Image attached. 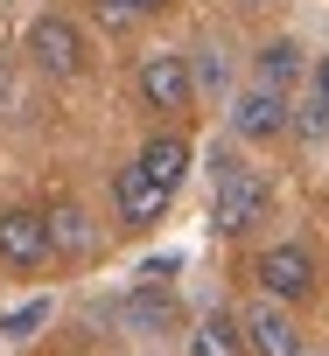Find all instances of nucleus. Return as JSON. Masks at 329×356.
Instances as JSON below:
<instances>
[{"mask_svg": "<svg viewBox=\"0 0 329 356\" xmlns=\"http://www.w3.org/2000/svg\"><path fill=\"white\" fill-rule=\"evenodd\" d=\"M308 63H315V56H308L294 35H273V42H259V56H252V84H266V91L287 98V84L308 77Z\"/></svg>", "mask_w": 329, "mask_h": 356, "instance_id": "nucleus-9", "label": "nucleus"}, {"mask_svg": "<svg viewBox=\"0 0 329 356\" xmlns=\"http://www.w3.org/2000/svg\"><path fill=\"white\" fill-rule=\"evenodd\" d=\"M273 217V182L259 168H245L238 154H211V224L224 238H245Z\"/></svg>", "mask_w": 329, "mask_h": 356, "instance_id": "nucleus-1", "label": "nucleus"}, {"mask_svg": "<svg viewBox=\"0 0 329 356\" xmlns=\"http://www.w3.org/2000/svg\"><path fill=\"white\" fill-rule=\"evenodd\" d=\"M105 15H119V22H140V15H161V8H176V0H98Z\"/></svg>", "mask_w": 329, "mask_h": 356, "instance_id": "nucleus-16", "label": "nucleus"}, {"mask_svg": "<svg viewBox=\"0 0 329 356\" xmlns=\"http://www.w3.org/2000/svg\"><path fill=\"white\" fill-rule=\"evenodd\" d=\"M49 259H56V245H49L43 210H0V266L8 273H43Z\"/></svg>", "mask_w": 329, "mask_h": 356, "instance_id": "nucleus-5", "label": "nucleus"}, {"mask_svg": "<svg viewBox=\"0 0 329 356\" xmlns=\"http://www.w3.org/2000/svg\"><path fill=\"white\" fill-rule=\"evenodd\" d=\"M294 133H301V140H322V133H329V98L308 91V98L294 105Z\"/></svg>", "mask_w": 329, "mask_h": 356, "instance_id": "nucleus-13", "label": "nucleus"}, {"mask_svg": "<svg viewBox=\"0 0 329 356\" xmlns=\"http://www.w3.org/2000/svg\"><path fill=\"white\" fill-rule=\"evenodd\" d=\"M301 356H308V349H301Z\"/></svg>", "mask_w": 329, "mask_h": 356, "instance_id": "nucleus-19", "label": "nucleus"}, {"mask_svg": "<svg viewBox=\"0 0 329 356\" xmlns=\"http://www.w3.org/2000/svg\"><path fill=\"white\" fill-rule=\"evenodd\" d=\"M22 56L43 70V77H77L84 70V35H77V22L70 15H36L29 22V42H22Z\"/></svg>", "mask_w": 329, "mask_h": 356, "instance_id": "nucleus-3", "label": "nucleus"}, {"mask_svg": "<svg viewBox=\"0 0 329 356\" xmlns=\"http://www.w3.org/2000/svg\"><path fill=\"white\" fill-rule=\"evenodd\" d=\"M190 356H252V342H245V321H238L231 307H211V314L190 328Z\"/></svg>", "mask_w": 329, "mask_h": 356, "instance_id": "nucleus-10", "label": "nucleus"}, {"mask_svg": "<svg viewBox=\"0 0 329 356\" xmlns=\"http://www.w3.org/2000/svg\"><path fill=\"white\" fill-rule=\"evenodd\" d=\"M49 321V300H29V307H15L8 321H0V335H29V328H43Z\"/></svg>", "mask_w": 329, "mask_h": 356, "instance_id": "nucleus-15", "label": "nucleus"}, {"mask_svg": "<svg viewBox=\"0 0 329 356\" xmlns=\"http://www.w3.org/2000/svg\"><path fill=\"white\" fill-rule=\"evenodd\" d=\"M252 280H259V293L266 300H308L315 293V252L308 245H273V252H259L252 259Z\"/></svg>", "mask_w": 329, "mask_h": 356, "instance_id": "nucleus-4", "label": "nucleus"}, {"mask_svg": "<svg viewBox=\"0 0 329 356\" xmlns=\"http://www.w3.org/2000/svg\"><path fill=\"white\" fill-rule=\"evenodd\" d=\"M119 321H126L133 335H161V328L176 321V293L161 286V280H147V286H133V293H126V307H119Z\"/></svg>", "mask_w": 329, "mask_h": 356, "instance_id": "nucleus-11", "label": "nucleus"}, {"mask_svg": "<svg viewBox=\"0 0 329 356\" xmlns=\"http://www.w3.org/2000/svg\"><path fill=\"white\" fill-rule=\"evenodd\" d=\"M238 321H245L252 356H301V328L280 314V300H259V307H245Z\"/></svg>", "mask_w": 329, "mask_h": 356, "instance_id": "nucleus-8", "label": "nucleus"}, {"mask_svg": "<svg viewBox=\"0 0 329 356\" xmlns=\"http://www.w3.org/2000/svg\"><path fill=\"white\" fill-rule=\"evenodd\" d=\"M112 203H119V224H126V231H147V224H161V210L176 203V189H169V182H154V175L133 161V168H119Z\"/></svg>", "mask_w": 329, "mask_h": 356, "instance_id": "nucleus-7", "label": "nucleus"}, {"mask_svg": "<svg viewBox=\"0 0 329 356\" xmlns=\"http://www.w3.org/2000/svg\"><path fill=\"white\" fill-rule=\"evenodd\" d=\"M15 105H22V98H15V63L0 56V119H15Z\"/></svg>", "mask_w": 329, "mask_h": 356, "instance_id": "nucleus-17", "label": "nucleus"}, {"mask_svg": "<svg viewBox=\"0 0 329 356\" xmlns=\"http://www.w3.org/2000/svg\"><path fill=\"white\" fill-rule=\"evenodd\" d=\"M197 56H204V63H190V70H197V91H224V84H231L224 49H197Z\"/></svg>", "mask_w": 329, "mask_h": 356, "instance_id": "nucleus-14", "label": "nucleus"}, {"mask_svg": "<svg viewBox=\"0 0 329 356\" xmlns=\"http://www.w3.org/2000/svg\"><path fill=\"white\" fill-rule=\"evenodd\" d=\"M231 133L252 140V147H273L280 133H294V105H287L280 91H266V84H245V91L231 98Z\"/></svg>", "mask_w": 329, "mask_h": 356, "instance_id": "nucleus-6", "label": "nucleus"}, {"mask_svg": "<svg viewBox=\"0 0 329 356\" xmlns=\"http://www.w3.org/2000/svg\"><path fill=\"white\" fill-rule=\"evenodd\" d=\"M43 217H49V245H56L63 259H91V252H98V231H91V217H84L70 196H63V203H49Z\"/></svg>", "mask_w": 329, "mask_h": 356, "instance_id": "nucleus-12", "label": "nucleus"}, {"mask_svg": "<svg viewBox=\"0 0 329 356\" xmlns=\"http://www.w3.org/2000/svg\"><path fill=\"white\" fill-rule=\"evenodd\" d=\"M133 91H140V105H147V112H176V119H183V112L197 105V70H190V56L154 49V56H140Z\"/></svg>", "mask_w": 329, "mask_h": 356, "instance_id": "nucleus-2", "label": "nucleus"}, {"mask_svg": "<svg viewBox=\"0 0 329 356\" xmlns=\"http://www.w3.org/2000/svg\"><path fill=\"white\" fill-rule=\"evenodd\" d=\"M308 84H315V98H329V56H315V63H308Z\"/></svg>", "mask_w": 329, "mask_h": 356, "instance_id": "nucleus-18", "label": "nucleus"}]
</instances>
